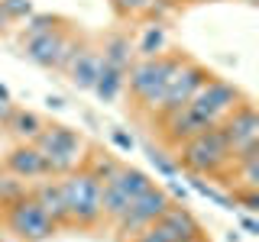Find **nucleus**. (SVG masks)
I'll return each instance as SVG.
<instances>
[{
  "label": "nucleus",
  "mask_w": 259,
  "mask_h": 242,
  "mask_svg": "<svg viewBox=\"0 0 259 242\" xmlns=\"http://www.w3.org/2000/svg\"><path fill=\"white\" fill-rule=\"evenodd\" d=\"M178 168L188 174H201V177H217V184L224 181V174L230 171V142H227L221 123L204 129V133L191 136V139H185L178 145Z\"/></svg>",
  "instance_id": "obj_1"
},
{
  "label": "nucleus",
  "mask_w": 259,
  "mask_h": 242,
  "mask_svg": "<svg viewBox=\"0 0 259 242\" xmlns=\"http://www.w3.org/2000/svg\"><path fill=\"white\" fill-rule=\"evenodd\" d=\"M185 62V52H162L156 58H133L126 68V84L123 91H130V97L136 100V107L149 113L156 107V100L165 91L168 78L175 75V68Z\"/></svg>",
  "instance_id": "obj_2"
},
{
  "label": "nucleus",
  "mask_w": 259,
  "mask_h": 242,
  "mask_svg": "<svg viewBox=\"0 0 259 242\" xmlns=\"http://www.w3.org/2000/svg\"><path fill=\"white\" fill-rule=\"evenodd\" d=\"M62 200H65V213H68V226L78 229H94L104 223L101 213V181L88 171L84 165H78L75 171L59 177Z\"/></svg>",
  "instance_id": "obj_3"
},
{
  "label": "nucleus",
  "mask_w": 259,
  "mask_h": 242,
  "mask_svg": "<svg viewBox=\"0 0 259 242\" xmlns=\"http://www.w3.org/2000/svg\"><path fill=\"white\" fill-rule=\"evenodd\" d=\"M36 149L42 152L49 174L62 177V174L75 171L78 165H84L91 145H88V139L78 129L62 126V123H46V129L36 136Z\"/></svg>",
  "instance_id": "obj_4"
},
{
  "label": "nucleus",
  "mask_w": 259,
  "mask_h": 242,
  "mask_svg": "<svg viewBox=\"0 0 259 242\" xmlns=\"http://www.w3.org/2000/svg\"><path fill=\"white\" fill-rule=\"evenodd\" d=\"M0 210H4L7 232H10L13 239H20V242H49L55 232H59V226L49 220V213L39 207V200L32 197L29 191L23 194L20 200H13V204H7Z\"/></svg>",
  "instance_id": "obj_5"
},
{
  "label": "nucleus",
  "mask_w": 259,
  "mask_h": 242,
  "mask_svg": "<svg viewBox=\"0 0 259 242\" xmlns=\"http://www.w3.org/2000/svg\"><path fill=\"white\" fill-rule=\"evenodd\" d=\"M207 78H214L210 71L204 68L201 62H194L191 55H185V62L175 68V75L168 78V84H165V91H162V97L156 100V107H152V119H165V116H172L175 110H182L185 103H191V97L204 87V81Z\"/></svg>",
  "instance_id": "obj_6"
},
{
  "label": "nucleus",
  "mask_w": 259,
  "mask_h": 242,
  "mask_svg": "<svg viewBox=\"0 0 259 242\" xmlns=\"http://www.w3.org/2000/svg\"><path fill=\"white\" fill-rule=\"evenodd\" d=\"M221 129L230 142V165H240V161H253L259 158V113L253 107V100L237 103L227 116L221 119Z\"/></svg>",
  "instance_id": "obj_7"
},
{
  "label": "nucleus",
  "mask_w": 259,
  "mask_h": 242,
  "mask_svg": "<svg viewBox=\"0 0 259 242\" xmlns=\"http://www.w3.org/2000/svg\"><path fill=\"white\" fill-rule=\"evenodd\" d=\"M172 204H175L172 194H168L165 188H159V184L152 181L146 191H140L133 200H130V207L117 216L113 229H117V236L126 242V239H133L140 229H146L149 223H156V220H159V216L165 213V210L172 207Z\"/></svg>",
  "instance_id": "obj_8"
},
{
  "label": "nucleus",
  "mask_w": 259,
  "mask_h": 242,
  "mask_svg": "<svg viewBox=\"0 0 259 242\" xmlns=\"http://www.w3.org/2000/svg\"><path fill=\"white\" fill-rule=\"evenodd\" d=\"M152 184V177L143 171V168L133 165H120L107 181L101 184V213L107 223H117V216L130 207V200L140 191H146Z\"/></svg>",
  "instance_id": "obj_9"
},
{
  "label": "nucleus",
  "mask_w": 259,
  "mask_h": 242,
  "mask_svg": "<svg viewBox=\"0 0 259 242\" xmlns=\"http://www.w3.org/2000/svg\"><path fill=\"white\" fill-rule=\"evenodd\" d=\"M201 232H204V226H201L198 216L185 204H172L156 223H149L146 229H140L126 242H185V239L201 236Z\"/></svg>",
  "instance_id": "obj_10"
},
{
  "label": "nucleus",
  "mask_w": 259,
  "mask_h": 242,
  "mask_svg": "<svg viewBox=\"0 0 259 242\" xmlns=\"http://www.w3.org/2000/svg\"><path fill=\"white\" fill-rule=\"evenodd\" d=\"M243 100H246V97H243V91H240L237 84H230V81H224V78L214 75V78H207L204 87L191 97V107L217 126L227 113L237 107V103H243Z\"/></svg>",
  "instance_id": "obj_11"
},
{
  "label": "nucleus",
  "mask_w": 259,
  "mask_h": 242,
  "mask_svg": "<svg viewBox=\"0 0 259 242\" xmlns=\"http://www.w3.org/2000/svg\"><path fill=\"white\" fill-rule=\"evenodd\" d=\"M214 123H210L207 116H201L198 110L191 107V103H185L182 110H175L172 116L159 119V129H162V139H165V145H172V149H178L185 139H191V136L204 133V129H210Z\"/></svg>",
  "instance_id": "obj_12"
},
{
  "label": "nucleus",
  "mask_w": 259,
  "mask_h": 242,
  "mask_svg": "<svg viewBox=\"0 0 259 242\" xmlns=\"http://www.w3.org/2000/svg\"><path fill=\"white\" fill-rule=\"evenodd\" d=\"M4 168L10 174H16L20 181H39V177H52L49 174V168H46V158H42V152L36 149V142H16L10 152L4 155Z\"/></svg>",
  "instance_id": "obj_13"
},
{
  "label": "nucleus",
  "mask_w": 259,
  "mask_h": 242,
  "mask_svg": "<svg viewBox=\"0 0 259 242\" xmlns=\"http://www.w3.org/2000/svg\"><path fill=\"white\" fill-rule=\"evenodd\" d=\"M97 65H101V52H97V45L81 42L78 52L71 55V62L65 65V75H68V81L78 87V91H91L94 78H97Z\"/></svg>",
  "instance_id": "obj_14"
},
{
  "label": "nucleus",
  "mask_w": 259,
  "mask_h": 242,
  "mask_svg": "<svg viewBox=\"0 0 259 242\" xmlns=\"http://www.w3.org/2000/svg\"><path fill=\"white\" fill-rule=\"evenodd\" d=\"M29 194L39 200V207L49 213V220L55 226H68V213H65V200H62V188H59V177H39V181L29 184Z\"/></svg>",
  "instance_id": "obj_15"
},
{
  "label": "nucleus",
  "mask_w": 259,
  "mask_h": 242,
  "mask_svg": "<svg viewBox=\"0 0 259 242\" xmlns=\"http://www.w3.org/2000/svg\"><path fill=\"white\" fill-rule=\"evenodd\" d=\"M123 84H126V71L101 58V65H97V78H94V87H91L97 100H101V103H113L120 94H123Z\"/></svg>",
  "instance_id": "obj_16"
},
{
  "label": "nucleus",
  "mask_w": 259,
  "mask_h": 242,
  "mask_svg": "<svg viewBox=\"0 0 259 242\" xmlns=\"http://www.w3.org/2000/svg\"><path fill=\"white\" fill-rule=\"evenodd\" d=\"M7 133L13 136L16 142H36V136L46 129V119L39 116L36 110H23V107H13L10 119H7Z\"/></svg>",
  "instance_id": "obj_17"
},
{
  "label": "nucleus",
  "mask_w": 259,
  "mask_h": 242,
  "mask_svg": "<svg viewBox=\"0 0 259 242\" xmlns=\"http://www.w3.org/2000/svg\"><path fill=\"white\" fill-rule=\"evenodd\" d=\"M133 52L140 55V58H156V55L168 52V29H165V23H159V20L146 23L140 39L133 42Z\"/></svg>",
  "instance_id": "obj_18"
},
{
  "label": "nucleus",
  "mask_w": 259,
  "mask_h": 242,
  "mask_svg": "<svg viewBox=\"0 0 259 242\" xmlns=\"http://www.w3.org/2000/svg\"><path fill=\"white\" fill-rule=\"evenodd\" d=\"M101 52V58L104 62H110V65H117V68H130V62L136 58V52H133V42H130V36L126 32H110L107 39H104V45L97 48Z\"/></svg>",
  "instance_id": "obj_19"
},
{
  "label": "nucleus",
  "mask_w": 259,
  "mask_h": 242,
  "mask_svg": "<svg viewBox=\"0 0 259 242\" xmlns=\"http://www.w3.org/2000/svg\"><path fill=\"white\" fill-rule=\"evenodd\" d=\"M188 184H191V191L198 194V197L210 200V204H214V207H221V210H233V213H237V204H233V194H227L224 188H217L214 181H204L201 174H188Z\"/></svg>",
  "instance_id": "obj_20"
},
{
  "label": "nucleus",
  "mask_w": 259,
  "mask_h": 242,
  "mask_svg": "<svg viewBox=\"0 0 259 242\" xmlns=\"http://www.w3.org/2000/svg\"><path fill=\"white\" fill-rule=\"evenodd\" d=\"M120 165H123V161L113 158V155H107V152H88V158H84V168H88V171H91L101 184L107 181V177L117 171Z\"/></svg>",
  "instance_id": "obj_21"
},
{
  "label": "nucleus",
  "mask_w": 259,
  "mask_h": 242,
  "mask_svg": "<svg viewBox=\"0 0 259 242\" xmlns=\"http://www.w3.org/2000/svg\"><path fill=\"white\" fill-rule=\"evenodd\" d=\"M146 155H149V165L156 168V171L165 177V181H175L178 174H182V168H178L175 158H168L162 149H156V145H146Z\"/></svg>",
  "instance_id": "obj_22"
},
{
  "label": "nucleus",
  "mask_w": 259,
  "mask_h": 242,
  "mask_svg": "<svg viewBox=\"0 0 259 242\" xmlns=\"http://www.w3.org/2000/svg\"><path fill=\"white\" fill-rule=\"evenodd\" d=\"M26 191H29L26 181H20V177L10 174V171H0V207H7V204H13V200H20Z\"/></svg>",
  "instance_id": "obj_23"
},
{
  "label": "nucleus",
  "mask_w": 259,
  "mask_h": 242,
  "mask_svg": "<svg viewBox=\"0 0 259 242\" xmlns=\"http://www.w3.org/2000/svg\"><path fill=\"white\" fill-rule=\"evenodd\" d=\"M113 7L126 16H156L162 0H113Z\"/></svg>",
  "instance_id": "obj_24"
},
{
  "label": "nucleus",
  "mask_w": 259,
  "mask_h": 242,
  "mask_svg": "<svg viewBox=\"0 0 259 242\" xmlns=\"http://www.w3.org/2000/svg\"><path fill=\"white\" fill-rule=\"evenodd\" d=\"M59 16H52V13H29L26 16V26H23V36H36V32H46V29H52V26H59Z\"/></svg>",
  "instance_id": "obj_25"
},
{
  "label": "nucleus",
  "mask_w": 259,
  "mask_h": 242,
  "mask_svg": "<svg viewBox=\"0 0 259 242\" xmlns=\"http://www.w3.org/2000/svg\"><path fill=\"white\" fill-rule=\"evenodd\" d=\"M233 204L243 213H259V191L256 188H233Z\"/></svg>",
  "instance_id": "obj_26"
},
{
  "label": "nucleus",
  "mask_w": 259,
  "mask_h": 242,
  "mask_svg": "<svg viewBox=\"0 0 259 242\" xmlns=\"http://www.w3.org/2000/svg\"><path fill=\"white\" fill-rule=\"evenodd\" d=\"M0 10L7 13V20H26L29 13H36L32 10V0H0Z\"/></svg>",
  "instance_id": "obj_27"
},
{
  "label": "nucleus",
  "mask_w": 259,
  "mask_h": 242,
  "mask_svg": "<svg viewBox=\"0 0 259 242\" xmlns=\"http://www.w3.org/2000/svg\"><path fill=\"white\" fill-rule=\"evenodd\" d=\"M110 142L117 145V149H123V152H133L136 149V139L126 133V129H110Z\"/></svg>",
  "instance_id": "obj_28"
},
{
  "label": "nucleus",
  "mask_w": 259,
  "mask_h": 242,
  "mask_svg": "<svg viewBox=\"0 0 259 242\" xmlns=\"http://www.w3.org/2000/svg\"><path fill=\"white\" fill-rule=\"evenodd\" d=\"M240 226H243V232H246V236H259V220H256V213H243L240 210Z\"/></svg>",
  "instance_id": "obj_29"
},
{
  "label": "nucleus",
  "mask_w": 259,
  "mask_h": 242,
  "mask_svg": "<svg viewBox=\"0 0 259 242\" xmlns=\"http://www.w3.org/2000/svg\"><path fill=\"white\" fill-rule=\"evenodd\" d=\"M10 113H13V100H0V129L7 126V119H10Z\"/></svg>",
  "instance_id": "obj_30"
},
{
  "label": "nucleus",
  "mask_w": 259,
  "mask_h": 242,
  "mask_svg": "<svg viewBox=\"0 0 259 242\" xmlns=\"http://www.w3.org/2000/svg\"><path fill=\"white\" fill-rule=\"evenodd\" d=\"M46 107H49V110H65V97L49 94V97H46Z\"/></svg>",
  "instance_id": "obj_31"
},
{
  "label": "nucleus",
  "mask_w": 259,
  "mask_h": 242,
  "mask_svg": "<svg viewBox=\"0 0 259 242\" xmlns=\"http://www.w3.org/2000/svg\"><path fill=\"white\" fill-rule=\"evenodd\" d=\"M0 100H13L10 91H7V84H0Z\"/></svg>",
  "instance_id": "obj_32"
},
{
  "label": "nucleus",
  "mask_w": 259,
  "mask_h": 242,
  "mask_svg": "<svg viewBox=\"0 0 259 242\" xmlns=\"http://www.w3.org/2000/svg\"><path fill=\"white\" fill-rule=\"evenodd\" d=\"M185 242H210V239L204 236V232H201V236H194V239H185Z\"/></svg>",
  "instance_id": "obj_33"
},
{
  "label": "nucleus",
  "mask_w": 259,
  "mask_h": 242,
  "mask_svg": "<svg viewBox=\"0 0 259 242\" xmlns=\"http://www.w3.org/2000/svg\"><path fill=\"white\" fill-rule=\"evenodd\" d=\"M7 23H10V20H7V13H4V10H0V29H4V26H7Z\"/></svg>",
  "instance_id": "obj_34"
},
{
  "label": "nucleus",
  "mask_w": 259,
  "mask_h": 242,
  "mask_svg": "<svg viewBox=\"0 0 259 242\" xmlns=\"http://www.w3.org/2000/svg\"><path fill=\"white\" fill-rule=\"evenodd\" d=\"M0 242H20V239H4V236H0Z\"/></svg>",
  "instance_id": "obj_35"
},
{
  "label": "nucleus",
  "mask_w": 259,
  "mask_h": 242,
  "mask_svg": "<svg viewBox=\"0 0 259 242\" xmlns=\"http://www.w3.org/2000/svg\"><path fill=\"white\" fill-rule=\"evenodd\" d=\"M246 4H253V7H256V4H259V0H246Z\"/></svg>",
  "instance_id": "obj_36"
}]
</instances>
